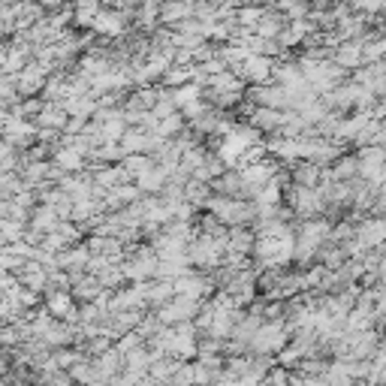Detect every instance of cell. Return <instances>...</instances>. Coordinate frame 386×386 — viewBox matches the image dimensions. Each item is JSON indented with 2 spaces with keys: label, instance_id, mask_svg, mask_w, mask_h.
<instances>
[{
  "label": "cell",
  "instance_id": "ffe728a7",
  "mask_svg": "<svg viewBox=\"0 0 386 386\" xmlns=\"http://www.w3.org/2000/svg\"><path fill=\"white\" fill-rule=\"evenodd\" d=\"M0 386H10V383H3V380H0ZM15 386H19V383H15Z\"/></svg>",
  "mask_w": 386,
  "mask_h": 386
},
{
  "label": "cell",
  "instance_id": "e0dca14e",
  "mask_svg": "<svg viewBox=\"0 0 386 386\" xmlns=\"http://www.w3.org/2000/svg\"><path fill=\"white\" fill-rule=\"evenodd\" d=\"M15 91H19V88H15L12 81H0V103H12Z\"/></svg>",
  "mask_w": 386,
  "mask_h": 386
},
{
  "label": "cell",
  "instance_id": "52a82bcc",
  "mask_svg": "<svg viewBox=\"0 0 386 386\" xmlns=\"http://www.w3.org/2000/svg\"><path fill=\"white\" fill-rule=\"evenodd\" d=\"M169 184V169L166 166H151L148 172H142V175L136 178V187L142 193H163Z\"/></svg>",
  "mask_w": 386,
  "mask_h": 386
},
{
  "label": "cell",
  "instance_id": "ac0fdd59",
  "mask_svg": "<svg viewBox=\"0 0 386 386\" xmlns=\"http://www.w3.org/2000/svg\"><path fill=\"white\" fill-rule=\"evenodd\" d=\"M6 121H10V112H3V109H0V130H3Z\"/></svg>",
  "mask_w": 386,
  "mask_h": 386
},
{
  "label": "cell",
  "instance_id": "5bb4252c",
  "mask_svg": "<svg viewBox=\"0 0 386 386\" xmlns=\"http://www.w3.org/2000/svg\"><path fill=\"white\" fill-rule=\"evenodd\" d=\"M121 166L127 169V175H133V178H139L142 172H148L154 166V160L151 157H145V154H127L124 160H121Z\"/></svg>",
  "mask_w": 386,
  "mask_h": 386
},
{
  "label": "cell",
  "instance_id": "6da1fadb",
  "mask_svg": "<svg viewBox=\"0 0 386 386\" xmlns=\"http://www.w3.org/2000/svg\"><path fill=\"white\" fill-rule=\"evenodd\" d=\"M287 341H290V329H287L281 320H262L248 347L257 356H275V353H281L287 347Z\"/></svg>",
  "mask_w": 386,
  "mask_h": 386
},
{
  "label": "cell",
  "instance_id": "30bf717a",
  "mask_svg": "<svg viewBox=\"0 0 386 386\" xmlns=\"http://www.w3.org/2000/svg\"><path fill=\"white\" fill-rule=\"evenodd\" d=\"M88 260H91V248H73V251L57 253V266L67 269V272H79V269H85Z\"/></svg>",
  "mask_w": 386,
  "mask_h": 386
},
{
  "label": "cell",
  "instance_id": "9a60e30c",
  "mask_svg": "<svg viewBox=\"0 0 386 386\" xmlns=\"http://www.w3.org/2000/svg\"><path fill=\"white\" fill-rule=\"evenodd\" d=\"M46 175H48V166H46V163H34V166H28V169H24V182H28V184L43 182Z\"/></svg>",
  "mask_w": 386,
  "mask_h": 386
},
{
  "label": "cell",
  "instance_id": "d6986e66",
  "mask_svg": "<svg viewBox=\"0 0 386 386\" xmlns=\"http://www.w3.org/2000/svg\"><path fill=\"white\" fill-rule=\"evenodd\" d=\"M39 3H43V6H57L61 0H39Z\"/></svg>",
  "mask_w": 386,
  "mask_h": 386
},
{
  "label": "cell",
  "instance_id": "7c38bea8",
  "mask_svg": "<svg viewBox=\"0 0 386 386\" xmlns=\"http://www.w3.org/2000/svg\"><path fill=\"white\" fill-rule=\"evenodd\" d=\"M175 296V287H172V281H157V284H151L148 287V302L151 305H166V302Z\"/></svg>",
  "mask_w": 386,
  "mask_h": 386
},
{
  "label": "cell",
  "instance_id": "2e32d148",
  "mask_svg": "<svg viewBox=\"0 0 386 386\" xmlns=\"http://www.w3.org/2000/svg\"><path fill=\"white\" fill-rule=\"evenodd\" d=\"M12 163H15V157H12V145L3 139V142H0V169H3V172L12 169Z\"/></svg>",
  "mask_w": 386,
  "mask_h": 386
},
{
  "label": "cell",
  "instance_id": "4fadbf2b",
  "mask_svg": "<svg viewBox=\"0 0 386 386\" xmlns=\"http://www.w3.org/2000/svg\"><path fill=\"white\" fill-rule=\"evenodd\" d=\"M39 85H43V70H39V67H28V70H21L19 85H15V88H19L21 94H34Z\"/></svg>",
  "mask_w": 386,
  "mask_h": 386
},
{
  "label": "cell",
  "instance_id": "3957f363",
  "mask_svg": "<svg viewBox=\"0 0 386 386\" xmlns=\"http://www.w3.org/2000/svg\"><path fill=\"white\" fill-rule=\"evenodd\" d=\"M239 73L248 81H253V85H266L269 79H275V64H272V57L269 55H248L244 57V64L239 67Z\"/></svg>",
  "mask_w": 386,
  "mask_h": 386
},
{
  "label": "cell",
  "instance_id": "277c9868",
  "mask_svg": "<svg viewBox=\"0 0 386 386\" xmlns=\"http://www.w3.org/2000/svg\"><path fill=\"white\" fill-rule=\"evenodd\" d=\"M172 287H175V296H191V299H200V302L211 293V284L205 281L202 275H193V272L175 278V281H172Z\"/></svg>",
  "mask_w": 386,
  "mask_h": 386
},
{
  "label": "cell",
  "instance_id": "8fae6325",
  "mask_svg": "<svg viewBox=\"0 0 386 386\" xmlns=\"http://www.w3.org/2000/svg\"><path fill=\"white\" fill-rule=\"evenodd\" d=\"M91 28L97 30V34H103V37H118L121 30H124V19H121L118 12H106V10H103V12L94 19Z\"/></svg>",
  "mask_w": 386,
  "mask_h": 386
},
{
  "label": "cell",
  "instance_id": "8992f818",
  "mask_svg": "<svg viewBox=\"0 0 386 386\" xmlns=\"http://www.w3.org/2000/svg\"><path fill=\"white\" fill-rule=\"evenodd\" d=\"M37 136V127L30 121H21L19 115H10V121L3 124V139L10 145H28Z\"/></svg>",
  "mask_w": 386,
  "mask_h": 386
},
{
  "label": "cell",
  "instance_id": "ba28073f",
  "mask_svg": "<svg viewBox=\"0 0 386 386\" xmlns=\"http://www.w3.org/2000/svg\"><path fill=\"white\" fill-rule=\"evenodd\" d=\"M57 224H61V215H57V209H52V205H39L34 215H30V226H34L37 235L55 233Z\"/></svg>",
  "mask_w": 386,
  "mask_h": 386
},
{
  "label": "cell",
  "instance_id": "9c48e42d",
  "mask_svg": "<svg viewBox=\"0 0 386 386\" xmlns=\"http://www.w3.org/2000/svg\"><path fill=\"white\" fill-rule=\"evenodd\" d=\"M55 163H57V169H64V172H81L85 169V154L73 145H64V148H57Z\"/></svg>",
  "mask_w": 386,
  "mask_h": 386
},
{
  "label": "cell",
  "instance_id": "5b68a950",
  "mask_svg": "<svg viewBox=\"0 0 386 386\" xmlns=\"http://www.w3.org/2000/svg\"><path fill=\"white\" fill-rule=\"evenodd\" d=\"M46 311L52 317H64V320H76V302H73V293L70 290H52L46 299Z\"/></svg>",
  "mask_w": 386,
  "mask_h": 386
},
{
  "label": "cell",
  "instance_id": "7a4b0ae2",
  "mask_svg": "<svg viewBox=\"0 0 386 386\" xmlns=\"http://www.w3.org/2000/svg\"><path fill=\"white\" fill-rule=\"evenodd\" d=\"M200 311H202L200 299H191V296H172L166 305H160L157 320L163 326H178V323H187V320H196Z\"/></svg>",
  "mask_w": 386,
  "mask_h": 386
}]
</instances>
